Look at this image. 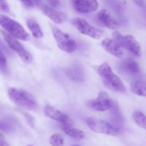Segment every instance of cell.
<instances>
[{"label": "cell", "mask_w": 146, "mask_h": 146, "mask_svg": "<svg viewBox=\"0 0 146 146\" xmlns=\"http://www.w3.org/2000/svg\"><path fill=\"white\" fill-rule=\"evenodd\" d=\"M102 46L104 50L117 58H121L123 55L121 47L113 40L105 39L102 41Z\"/></svg>", "instance_id": "obj_15"}, {"label": "cell", "mask_w": 146, "mask_h": 146, "mask_svg": "<svg viewBox=\"0 0 146 146\" xmlns=\"http://www.w3.org/2000/svg\"><path fill=\"white\" fill-rule=\"evenodd\" d=\"M22 2L23 5L28 9H32L35 5V2L33 1H23Z\"/></svg>", "instance_id": "obj_25"}, {"label": "cell", "mask_w": 146, "mask_h": 146, "mask_svg": "<svg viewBox=\"0 0 146 146\" xmlns=\"http://www.w3.org/2000/svg\"><path fill=\"white\" fill-rule=\"evenodd\" d=\"M104 84L110 89L120 93H124L125 87L120 78L114 74L108 64L104 63L99 66L97 69Z\"/></svg>", "instance_id": "obj_1"}, {"label": "cell", "mask_w": 146, "mask_h": 146, "mask_svg": "<svg viewBox=\"0 0 146 146\" xmlns=\"http://www.w3.org/2000/svg\"><path fill=\"white\" fill-rule=\"evenodd\" d=\"M113 40L120 47L124 48L137 57L141 55V46L133 36H123L115 31L113 34Z\"/></svg>", "instance_id": "obj_4"}, {"label": "cell", "mask_w": 146, "mask_h": 146, "mask_svg": "<svg viewBox=\"0 0 146 146\" xmlns=\"http://www.w3.org/2000/svg\"><path fill=\"white\" fill-rule=\"evenodd\" d=\"M120 70L124 73L130 76L138 75L140 72V67L138 63L131 58H127L120 64Z\"/></svg>", "instance_id": "obj_14"}, {"label": "cell", "mask_w": 146, "mask_h": 146, "mask_svg": "<svg viewBox=\"0 0 146 146\" xmlns=\"http://www.w3.org/2000/svg\"><path fill=\"white\" fill-rule=\"evenodd\" d=\"M2 34L10 48L18 54L24 62L29 63L32 61L31 54L15 37L4 31L2 32Z\"/></svg>", "instance_id": "obj_7"}, {"label": "cell", "mask_w": 146, "mask_h": 146, "mask_svg": "<svg viewBox=\"0 0 146 146\" xmlns=\"http://www.w3.org/2000/svg\"><path fill=\"white\" fill-rule=\"evenodd\" d=\"M43 111L45 116L60 122L63 124V125H73V121L68 115L56 108L47 106L44 107Z\"/></svg>", "instance_id": "obj_10"}, {"label": "cell", "mask_w": 146, "mask_h": 146, "mask_svg": "<svg viewBox=\"0 0 146 146\" xmlns=\"http://www.w3.org/2000/svg\"><path fill=\"white\" fill-rule=\"evenodd\" d=\"M132 117L138 126L143 129H146V118L144 113L139 111L133 112Z\"/></svg>", "instance_id": "obj_20"}, {"label": "cell", "mask_w": 146, "mask_h": 146, "mask_svg": "<svg viewBox=\"0 0 146 146\" xmlns=\"http://www.w3.org/2000/svg\"><path fill=\"white\" fill-rule=\"evenodd\" d=\"M52 33L58 47L62 51L71 53L76 50L77 43L67 34L56 27L53 29Z\"/></svg>", "instance_id": "obj_5"}, {"label": "cell", "mask_w": 146, "mask_h": 146, "mask_svg": "<svg viewBox=\"0 0 146 146\" xmlns=\"http://www.w3.org/2000/svg\"><path fill=\"white\" fill-rule=\"evenodd\" d=\"M0 146H10L3 134L0 133Z\"/></svg>", "instance_id": "obj_26"}, {"label": "cell", "mask_w": 146, "mask_h": 146, "mask_svg": "<svg viewBox=\"0 0 146 146\" xmlns=\"http://www.w3.org/2000/svg\"><path fill=\"white\" fill-rule=\"evenodd\" d=\"M86 123L91 130L96 133L112 136L118 134L117 130L109 123L94 117L88 118Z\"/></svg>", "instance_id": "obj_6"}, {"label": "cell", "mask_w": 146, "mask_h": 146, "mask_svg": "<svg viewBox=\"0 0 146 146\" xmlns=\"http://www.w3.org/2000/svg\"><path fill=\"white\" fill-rule=\"evenodd\" d=\"M86 106L94 111H105L111 108L112 106V102L106 92L102 91L96 99L87 102Z\"/></svg>", "instance_id": "obj_9"}, {"label": "cell", "mask_w": 146, "mask_h": 146, "mask_svg": "<svg viewBox=\"0 0 146 146\" xmlns=\"http://www.w3.org/2000/svg\"><path fill=\"white\" fill-rule=\"evenodd\" d=\"M0 129L4 131H8L11 129V128L6 123L0 121Z\"/></svg>", "instance_id": "obj_28"}, {"label": "cell", "mask_w": 146, "mask_h": 146, "mask_svg": "<svg viewBox=\"0 0 146 146\" xmlns=\"http://www.w3.org/2000/svg\"><path fill=\"white\" fill-rule=\"evenodd\" d=\"M0 10L5 12H8L10 11V7L6 1H0Z\"/></svg>", "instance_id": "obj_23"}, {"label": "cell", "mask_w": 146, "mask_h": 146, "mask_svg": "<svg viewBox=\"0 0 146 146\" xmlns=\"http://www.w3.org/2000/svg\"><path fill=\"white\" fill-rule=\"evenodd\" d=\"M72 6L78 12L87 13L93 12L98 9L99 3L96 1L74 0L72 1Z\"/></svg>", "instance_id": "obj_13"}, {"label": "cell", "mask_w": 146, "mask_h": 146, "mask_svg": "<svg viewBox=\"0 0 146 146\" xmlns=\"http://www.w3.org/2000/svg\"><path fill=\"white\" fill-rule=\"evenodd\" d=\"M83 70L79 65L76 64L72 66L68 70L67 74L68 76L77 82H82L84 79Z\"/></svg>", "instance_id": "obj_17"}, {"label": "cell", "mask_w": 146, "mask_h": 146, "mask_svg": "<svg viewBox=\"0 0 146 146\" xmlns=\"http://www.w3.org/2000/svg\"><path fill=\"white\" fill-rule=\"evenodd\" d=\"M33 146V145H28V146Z\"/></svg>", "instance_id": "obj_31"}, {"label": "cell", "mask_w": 146, "mask_h": 146, "mask_svg": "<svg viewBox=\"0 0 146 146\" xmlns=\"http://www.w3.org/2000/svg\"><path fill=\"white\" fill-rule=\"evenodd\" d=\"M72 23L80 33L93 39L99 40L102 36V32L101 30L91 26L84 19H74Z\"/></svg>", "instance_id": "obj_8"}, {"label": "cell", "mask_w": 146, "mask_h": 146, "mask_svg": "<svg viewBox=\"0 0 146 146\" xmlns=\"http://www.w3.org/2000/svg\"><path fill=\"white\" fill-rule=\"evenodd\" d=\"M47 2L52 8H57L60 5V1H48Z\"/></svg>", "instance_id": "obj_27"}, {"label": "cell", "mask_w": 146, "mask_h": 146, "mask_svg": "<svg viewBox=\"0 0 146 146\" xmlns=\"http://www.w3.org/2000/svg\"><path fill=\"white\" fill-rule=\"evenodd\" d=\"M0 25L13 37L28 40L30 36L23 27L17 21L5 15H0Z\"/></svg>", "instance_id": "obj_3"}, {"label": "cell", "mask_w": 146, "mask_h": 146, "mask_svg": "<svg viewBox=\"0 0 146 146\" xmlns=\"http://www.w3.org/2000/svg\"><path fill=\"white\" fill-rule=\"evenodd\" d=\"M37 5H40L42 11L52 21L57 24H61L66 20L67 16L64 13L55 10L54 8L36 1Z\"/></svg>", "instance_id": "obj_12"}, {"label": "cell", "mask_w": 146, "mask_h": 146, "mask_svg": "<svg viewBox=\"0 0 146 146\" xmlns=\"http://www.w3.org/2000/svg\"><path fill=\"white\" fill-rule=\"evenodd\" d=\"M134 2L138 5V6L142 8L145 7V2L144 1H135Z\"/></svg>", "instance_id": "obj_29"}, {"label": "cell", "mask_w": 146, "mask_h": 146, "mask_svg": "<svg viewBox=\"0 0 146 146\" xmlns=\"http://www.w3.org/2000/svg\"><path fill=\"white\" fill-rule=\"evenodd\" d=\"M62 129L66 135L76 140H82L85 137L84 132L73 127V125H63Z\"/></svg>", "instance_id": "obj_16"}, {"label": "cell", "mask_w": 146, "mask_h": 146, "mask_svg": "<svg viewBox=\"0 0 146 146\" xmlns=\"http://www.w3.org/2000/svg\"><path fill=\"white\" fill-rule=\"evenodd\" d=\"M0 50L1 51L2 50L7 54H9V55H11L12 53L1 39H0Z\"/></svg>", "instance_id": "obj_24"}, {"label": "cell", "mask_w": 146, "mask_h": 146, "mask_svg": "<svg viewBox=\"0 0 146 146\" xmlns=\"http://www.w3.org/2000/svg\"><path fill=\"white\" fill-rule=\"evenodd\" d=\"M49 142L52 146H63L64 138L62 135L60 133H55L51 136Z\"/></svg>", "instance_id": "obj_21"}, {"label": "cell", "mask_w": 146, "mask_h": 146, "mask_svg": "<svg viewBox=\"0 0 146 146\" xmlns=\"http://www.w3.org/2000/svg\"><path fill=\"white\" fill-rule=\"evenodd\" d=\"M131 92L140 96H146V83L142 80H135L130 84Z\"/></svg>", "instance_id": "obj_18"}, {"label": "cell", "mask_w": 146, "mask_h": 146, "mask_svg": "<svg viewBox=\"0 0 146 146\" xmlns=\"http://www.w3.org/2000/svg\"><path fill=\"white\" fill-rule=\"evenodd\" d=\"M78 146V145H72V146Z\"/></svg>", "instance_id": "obj_30"}, {"label": "cell", "mask_w": 146, "mask_h": 146, "mask_svg": "<svg viewBox=\"0 0 146 146\" xmlns=\"http://www.w3.org/2000/svg\"><path fill=\"white\" fill-rule=\"evenodd\" d=\"M96 21L102 26L111 29H117L119 27V24L106 10H102L97 13Z\"/></svg>", "instance_id": "obj_11"}, {"label": "cell", "mask_w": 146, "mask_h": 146, "mask_svg": "<svg viewBox=\"0 0 146 146\" xmlns=\"http://www.w3.org/2000/svg\"><path fill=\"white\" fill-rule=\"evenodd\" d=\"M0 71L4 74H8L9 73L7 67V60L3 52L0 50Z\"/></svg>", "instance_id": "obj_22"}, {"label": "cell", "mask_w": 146, "mask_h": 146, "mask_svg": "<svg viewBox=\"0 0 146 146\" xmlns=\"http://www.w3.org/2000/svg\"><path fill=\"white\" fill-rule=\"evenodd\" d=\"M27 26L32 33V35L36 38H41L43 36V33L40 27L35 20L32 19L27 20Z\"/></svg>", "instance_id": "obj_19"}, {"label": "cell", "mask_w": 146, "mask_h": 146, "mask_svg": "<svg viewBox=\"0 0 146 146\" xmlns=\"http://www.w3.org/2000/svg\"><path fill=\"white\" fill-rule=\"evenodd\" d=\"M8 94L12 102L20 108L33 110L37 107V102L34 96L25 90L12 88L9 89Z\"/></svg>", "instance_id": "obj_2"}]
</instances>
